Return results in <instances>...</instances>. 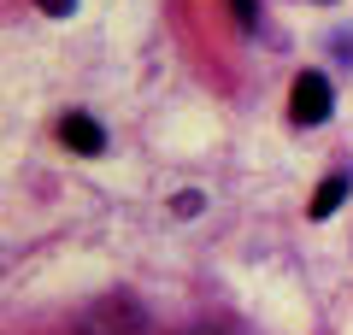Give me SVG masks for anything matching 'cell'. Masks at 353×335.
Segmentation results:
<instances>
[{
	"label": "cell",
	"mask_w": 353,
	"mask_h": 335,
	"mask_svg": "<svg viewBox=\"0 0 353 335\" xmlns=\"http://www.w3.org/2000/svg\"><path fill=\"white\" fill-rule=\"evenodd\" d=\"M77 335H148V312L130 294H101L94 306H83Z\"/></svg>",
	"instance_id": "obj_1"
},
{
	"label": "cell",
	"mask_w": 353,
	"mask_h": 335,
	"mask_svg": "<svg viewBox=\"0 0 353 335\" xmlns=\"http://www.w3.org/2000/svg\"><path fill=\"white\" fill-rule=\"evenodd\" d=\"M330 106H336V94H330V83L318 71L294 77V88H289V118H294V124H324Z\"/></svg>",
	"instance_id": "obj_2"
},
{
	"label": "cell",
	"mask_w": 353,
	"mask_h": 335,
	"mask_svg": "<svg viewBox=\"0 0 353 335\" xmlns=\"http://www.w3.org/2000/svg\"><path fill=\"white\" fill-rule=\"evenodd\" d=\"M59 141L71 153H83V159H94V153H106V130L88 118V112H71V118H59Z\"/></svg>",
	"instance_id": "obj_3"
},
{
	"label": "cell",
	"mask_w": 353,
	"mask_h": 335,
	"mask_svg": "<svg viewBox=\"0 0 353 335\" xmlns=\"http://www.w3.org/2000/svg\"><path fill=\"white\" fill-rule=\"evenodd\" d=\"M341 194H347V176H330V183L312 194V218H330V212L341 206Z\"/></svg>",
	"instance_id": "obj_4"
},
{
	"label": "cell",
	"mask_w": 353,
	"mask_h": 335,
	"mask_svg": "<svg viewBox=\"0 0 353 335\" xmlns=\"http://www.w3.org/2000/svg\"><path fill=\"white\" fill-rule=\"evenodd\" d=\"M201 212V194H176V218H194Z\"/></svg>",
	"instance_id": "obj_5"
},
{
	"label": "cell",
	"mask_w": 353,
	"mask_h": 335,
	"mask_svg": "<svg viewBox=\"0 0 353 335\" xmlns=\"http://www.w3.org/2000/svg\"><path fill=\"white\" fill-rule=\"evenodd\" d=\"M230 12L241 18V30H253V0H230Z\"/></svg>",
	"instance_id": "obj_6"
},
{
	"label": "cell",
	"mask_w": 353,
	"mask_h": 335,
	"mask_svg": "<svg viewBox=\"0 0 353 335\" xmlns=\"http://www.w3.org/2000/svg\"><path fill=\"white\" fill-rule=\"evenodd\" d=\"M41 12H53V18H71V0H36Z\"/></svg>",
	"instance_id": "obj_7"
},
{
	"label": "cell",
	"mask_w": 353,
	"mask_h": 335,
	"mask_svg": "<svg viewBox=\"0 0 353 335\" xmlns=\"http://www.w3.org/2000/svg\"><path fill=\"white\" fill-rule=\"evenodd\" d=\"M189 335H241V329H230V323H201V329H189Z\"/></svg>",
	"instance_id": "obj_8"
}]
</instances>
